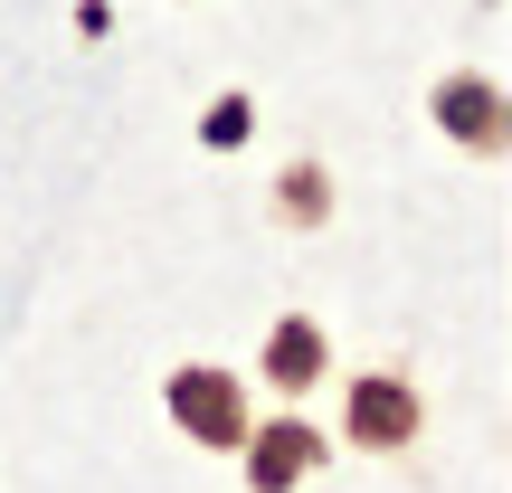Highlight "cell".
Masks as SVG:
<instances>
[{"mask_svg":"<svg viewBox=\"0 0 512 493\" xmlns=\"http://www.w3.org/2000/svg\"><path fill=\"white\" fill-rule=\"evenodd\" d=\"M351 437H361V446H408V437H418V389H408L399 370L351 380Z\"/></svg>","mask_w":512,"mask_h":493,"instance_id":"3","label":"cell"},{"mask_svg":"<svg viewBox=\"0 0 512 493\" xmlns=\"http://www.w3.org/2000/svg\"><path fill=\"white\" fill-rule=\"evenodd\" d=\"M437 124L456 133L465 152H503L512 143V105H503L494 76H446V86H437Z\"/></svg>","mask_w":512,"mask_h":493,"instance_id":"2","label":"cell"},{"mask_svg":"<svg viewBox=\"0 0 512 493\" xmlns=\"http://www.w3.org/2000/svg\"><path fill=\"white\" fill-rule=\"evenodd\" d=\"M171 418H181L200 446H238V437H247V399H238V380H228V370H209V361L171 370Z\"/></svg>","mask_w":512,"mask_h":493,"instance_id":"1","label":"cell"},{"mask_svg":"<svg viewBox=\"0 0 512 493\" xmlns=\"http://www.w3.org/2000/svg\"><path fill=\"white\" fill-rule=\"evenodd\" d=\"M323 200H332V190H323V171H313V162H304V171H294V181H285V190H275V209H285V219H294V228H313V219H323Z\"/></svg>","mask_w":512,"mask_h":493,"instance_id":"6","label":"cell"},{"mask_svg":"<svg viewBox=\"0 0 512 493\" xmlns=\"http://www.w3.org/2000/svg\"><path fill=\"white\" fill-rule=\"evenodd\" d=\"M247 124H256V114H247V95H228V105H209V143H247Z\"/></svg>","mask_w":512,"mask_h":493,"instance_id":"7","label":"cell"},{"mask_svg":"<svg viewBox=\"0 0 512 493\" xmlns=\"http://www.w3.org/2000/svg\"><path fill=\"white\" fill-rule=\"evenodd\" d=\"M266 380L285 389V399L313 389V380H323V332H313V323H275L266 332Z\"/></svg>","mask_w":512,"mask_h":493,"instance_id":"5","label":"cell"},{"mask_svg":"<svg viewBox=\"0 0 512 493\" xmlns=\"http://www.w3.org/2000/svg\"><path fill=\"white\" fill-rule=\"evenodd\" d=\"M313 465H323V437H313L304 418H275V427H256V456H247V484H256V493H285V484H304Z\"/></svg>","mask_w":512,"mask_h":493,"instance_id":"4","label":"cell"}]
</instances>
